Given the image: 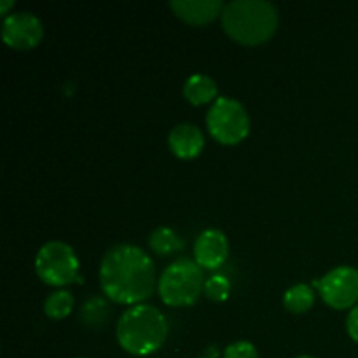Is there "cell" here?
I'll use <instances>...</instances> for the list:
<instances>
[{"mask_svg":"<svg viewBox=\"0 0 358 358\" xmlns=\"http://www.w3.org/2000/svg\"><path fill=\"white\" fill-rule=\"evenodd\" d=\"M100 285L105 296L119 304H142L156 289V266L149 254L135 245H114L100 264Z\"/></svg>","mask_w":358,"mask_h":358,"instance_id":"6da1fadb","label":"cell"},{"mask_svg":"<svg viewBox=\"0 0 358 358\" xmlns=\"http://www.w3.org/2000/svg\"><path fill=\"white\" fill-rule=\"evenodd\" d=\"M222 28L233 41L243 45H259L275 35L278 10L268 0H233L224 6Z\"/></svg>","mask_w":358,"mask_h":358,"instance_id":"7a4b0ae2","label":"cell"},{"mask_svg":"<svg viewBox=\"0 0 358 358\" xmlns=\"http://www.w3.org/2000/svg\"><path fill=\"white\" fill-rule=\"evenodd\" d=\"M115 336L124 352L145 357L161 350L168 338L166 317L157 308L136 304L121 315Z\"/></svg>","mask_w":358,"mask_h":358,"instance_id":"3957f363","label":"cell"},{"mask_svg":"<svg viewBox=\"0 0 358 358\" xmlns=\"http://www.w3.org/2000/svg\"><path fill=\"white\" fill-rule=\"evenodd\" d=\"M205 275L201 266L191 259H177L157 280V292L166 306H191L205 290Z\"/></svg>","mask_w":358,"mask_h":358,"instance_id":"277c9868","label":"cell"},{"mask_svg":"<svg viewBox=\"0 0 358 358\" xmlns=\"http://www.w3.org/2000/svg\"><path fill=\"white\" fill-rule=\"evenodd\" d=\"M206 126L213 138L224 145H236L250 133V115L243 103L229 96H220L206 114Z\"/></svg>","mask_w":358,"mask_h":358,"instance_id":"5b68a950","label":"cell"},{"mask_svg":"<svg viewBox=\"0 0 358 358\" xmlns=\"http://www.w3.org/2000/svg\"><path fill=\"white\" fill-rule=\"evenodd\" d=\"M35 271L45 285L66 287L77 278L79 259L76 250L65 241H48L38 248Z\"/></svg>","mask_w":358,"mask_h":358,"instance_id":"8992f818","label":"cell"},{"mask_svg":"<svg viewBox=\"0 0 358 358\" xmlns=\"http://www.w3.org/2000/svg\"><path fill=\"white\" fill-rule=\"evenodd\" d=\"M318 290L327 306L334 310H353L358 303V269L352 266L332 269L318 283Z\"/></svg>","mask_w":358,"mask_h":358,"instance_id":"52a82bcc","label":"cell"},{"mask_svg":"<svg viewBox=\"0 0 358 358\" xmlns=\"http://www.w3.org/2000/svg\"><path fill=\"white\" fill-rule=\"evenodd\" d=\"M44 37V24L34 13H10L2 21V41L20 51L34 49Z\"/></svg>","mask_w":358,"mask_h":358,"instance_id":"ba28073f","label":"cell"},{"mask_svg":"<svg viewBox=\"0 0 358 358\" xmlns=\"http://www.w3.org/2000/svg\"><path fill=\"white\" fill-rule=\"evenodd\" d=\"M229 243L222 231L206 229L194 243V257L198 266L205 269H217L227 261Z\"/></svg>","mask_w":358,"mask_h":358,"instance_id":"9c48e42d","label":"cell"},{"mask_svg":"<svg viewBox=\"0 0 358 358\" xmlns=\"http://www.w3.org/2000/svg\"><path fill=\"white\" fill-rule=\"evenodd\" d=\"M168 145L178 159H194L205 149V136L198 126L180 122L168 135Z\"/></svg>","mask_w":358,"mask_h":358,"instance_id":"30bf717a","label":"cell"},{"mask_svg":"<svg viewBox=\"0 0 358 358\" xmlns=\"http://www.w3.org/2000/svg\"><path fill=\"white\" fill-rule=\"evenodd\" d=\"M170 7L180 20L191 24H206L220 16L222 0H171Z\"/></svg>","mask_w":358,"mask_h":358,"instance_id":"8fae6325","label":"cell"},{"mask_svg":"<svg viewBox=\"0 0 358 358\" xmlns=\"http://www.w3.org/2000/svg\"><path fill=\"white\" fill-rule=\"evenodd\" d=\"M217 93H219V87H217L215 80L205 73H194L184 84V96L192 105H205L215 101Z\"/></svg>","mask_w":358,"mask_h":358,"instance_id":"7c38bea8","label":"cell"},{"mask_svg":"<svg viewBox=\"0 0 358 358\" xmlns=\"http://www.w3.org/2000/svg\"><path fill=\"white\" fill-rule=\"evenodd\" d=\"M315 304V292L306 283H297L290 287L283 296V306L290 313H306L313 308Z\"/></svg>","mask_w":358,"mask_h":358,"instance_id":"4fadbf2b","label":"cell"},{"mask_svg":"<svg viewBox=\"0 0 358 358\" xmlns=\"http://www.w3.org/2000/svg\"><path fill=\"white\" fill-rule=\"evenodd\" d=\"M149 245L157 255H170L184 247L180 236L170 227H157L150 233Z\"/></svg>","mask_w":358,"mask_h":358,"instance_id":"5bb4252c","label":"cell"},{"mask_svg":"<svg viewBox=\"0 0 358 358\" xmlns=\"http://www.w3.org/2000/svg\"><path fill=\"white\" fill-rule=\"evenodd\" d=\"M73 297L66 290H56L44 301V313L52 320H63L72 313Z\"/></svg>","mask_w":358,"mask_h":358,"instance_id":"9a60e30c","label":"cell"},{"mask_svg":"<svg viewBox=\"0 0 358 358\" xmlns=\"http://www.w3.org/2000/svg\"><path fill=\"white\" fill-rule=\"evenodd\" d=\"M108 313L110 310H108L107 301L101 297H90L80 308V320L87 327H101L107 322Z\"/></svg>","mask_w":358,"mask_h":358,"instance_id":"2e32d148","label":"cell"},{"mask_svg":"<svg viewBox=\"0 0 358 358\" xmlns=\"http://www.w3.org/2000/svg\"><path fill=\"white\" fill-rule=\"evenodd\" d=\"M205 296L208 297L210 301H215V303H222L229 297L231 292V283L226 276L222 275H215L210 276L208 280L205 282Z\"/></svg>","mask_w":358,"mask_h":358,"instance_id":"e0dca14e","label":"cell"},{"mask_svg":"<svg viewBox=\"0 0 358 358\" xmlns=\"http://www.w3.org/2000/svg\"><path fill=\"white\" fill-rule=\"evenodd\" d=\"M224 358H259V353L252 343L236 341L224 350Z\"/></svg>","mask_w":358,"mask_h":358,"instance_id":"ac0fdd59","label":"cell"},{"mask_svg":"<svg viewBox=\"0 0 358 358\" xmlns=\"http://www.w3.org/2000/svg\"><path fill=\"white\" fill-rule=\"evenodd\" d=\"M346 331H348L350 338L358 343V304L353 310H350L348 318H346Z\"/></svg>","mask_w":358,"mask_h":358,"instance_id":"d6986e66","label":"cell"},{"mask_svg":"<svg viewBox=\"0 0 358 358\" xmlns=\"http://www.w3.org/2000/svg\"><path fill=\"white\" fill-rule=\"evenodd\" d=\"M10 7H14L13 0H2V2H0V13L3 14V17H6L7 14H9Z\"/></svg>","mask_w":358,"mask_h":358,"instance_id":"ffe728a7","label":"cell"},{"mask_svg":"<svg viewBox=\"0 0 358 358\" xmlns=\"http://www.w3.org/2000/svg\"><path fill=\"white\" fill-rule=\"evenodd\" d=\"M297 358H315V357H310V355H301V357H297Z\"/></svg>","mask_w":358,"mask_h":358,"instance_id":"44dd1931","label":"cell"}]
</instances>
